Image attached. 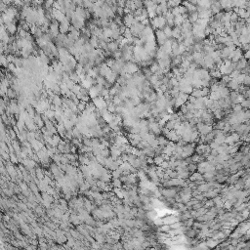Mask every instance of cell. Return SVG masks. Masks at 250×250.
I'll list each match as a JSON object with an SVG mask.
<instances>
[{
	"label": "cell",
	"instance_id": "cell-1",
	"mask_svg": "<svg viewBox=\"0 0 250 250\" xmlns=\"http://www.w3.org/2000/svg\"><path fill=\"white\" fill-rule=\"evenodd\" d=\"M156 37H157V42H158L159 45H161V46H163L168 41V38L165 35L163 30H157L156 31Z\"/></svg>",
	"mask_w": 250,
	"mask_h": 250
},
{
	"label": "cell",
	"instance_id": "cell-2",
	"mask_svg": "<svg viewBox=\"0 0 250 250\" xmlns=\"http://www.w3.org/2000/svg\"><path fill=\"white\" fill-rule=\"evenodd\" d=\"M228 86H229V88H231L232 90H238V87H239V84L238 83V81H236L235 79H232L231 81L228 83Z\"/></svg>",
	"mask_w": 250,
	"mask_h": 250
}]
</instances>
